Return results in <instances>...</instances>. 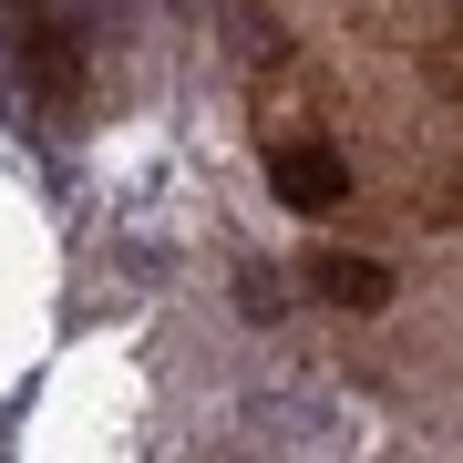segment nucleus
I'll return each instance as SVG.
<instances>
[{"mask_svg":"<svg viewBox=\"0 0 463 463\" xmlns=\"http://www.w3.org/2000/svg\"><path fill=\"white\" fill-rule=\"evenodd\" d=\"M309 288L330 298V309H381V298H392V268H381V258H350V248H319L309 258Z\"/></svg>","mask_w":463,"mask_h":463,"instance_id":"f03ea898","label":"nucleus"},{"mask_svg":"<svg viewBox=\"0 0 463 463\" xmlns=\"http://www.w3.org/2000/svg\"><path fill=\"white\" fill-rule=\"evenodd\" d=\"M237 309H248V319H279V309H288V279H279L268 258H258V268H237Z\"/></svg>","mask_w":463,"mask_h":463,"instance_id":"7ed1b4c3","label":"nucleus"},{"mask_svg":"<svg viewBox=\"0 0 463 463\" xmlns=\"http://www.w3.org/2000/svg\"><path fill=\"white\" fill-rule=\"evenodd\" d=\"M268 185H279L298 216H319V206L350 196V165H340L330 145H279V155H268Z\"/></svg>","mask_w":463,"mask_h":463,"instance_id":"f257e3e1","label":"nucleus"},{"mask_svg":"<svg viewBox=\"0 0 463 463\" xmlns=\"http://www.w3.org/2000/svg\"><path fill=\"white\" fill-rule=\"evenodd\" d=\"M32 72H42V83H52V93H72V52H62V42H52V32H32Z\"/></svg>","mask_w":463,"mask_h":463,"instance_id":"20e7f679","label":"nucleus"}]
</instances>
